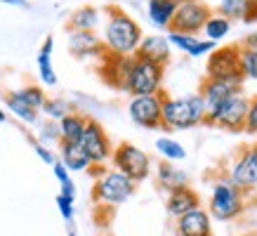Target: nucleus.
Returning a JSON list of instances; mask_svg holds the SVG:
<instances>
[{"label": "nucleus", "mask_w": 257, "mask_h": 236, "mask_svg": "<svg viewBox=\"0 0 257 236\" xmlns=\"http://www.w3.org/2000/svg\"><path fill=\"white\" fill-rule=\"evenodd\" d=\"M104 12H106V24H104V38H101V43L106 47V52L135 55L137 45L144 38L142 26L125 10L116 8V5H109Z\"/></svg>", "instance_id": "f257e3e1"}, {"label": "nucleus", "mask_w": 257, "mask_h": 236, "mask_svg": "<svg viewBox=\"0 0 257 236\" xmlns=\"http://www.w3.org/2000/svg\"><path fill=\"white\" fill-rule=\"evenodd\" d=\"M252 196H255V191H243L241 187H236L234 182L226 177V173H219L217 170V180L212 182L210 210H208V215H212L219 222L238 220L243 212L250 208Z\"/></svg>", "instance_id": "f03ea898"}, {"label": "nucleus", "mask_w": 257, "mask_h": 236, "mask_svg": "<svg viewBox=\"0 0 257 236\" xmlns=\"http://www.w3.org/2000/svg\"><path fill=\"white\" fill-rule=\"evenodd\" d=\"M161 113H163V130H189V128L203 126L205 118V104L198 94L187 97H170L161 90Z\"/></svg>", "instance_id": "7ed1b4c3"}, {"label": "nucleus", "mask_w": 257, "mask_h": 236, "mask_svg": "<svg viewBox=\"0 0 257 236\" xmlns=\"http://www.w3.org/2000/svg\"><path fill=\"white\" fill-rule=\"evenodd\" d=\"M135 184L130 177H125L118 170H104L101 175L94 177L92 184V201L97 205H106V208H118L123 205L127 198H133Z\"/></svg>", "instance_id": "20e7f679"}, {"label": "nucleus", "mask_w": 257, "mask_h": 236, "mask_svg": "<svg viewBox=\"0 0 257 236\" xmlns=\"http://www.w3.org/2000/svg\"><path fill=\"white\" fill-rule=\"evenodd\" d=\"M205 76L215 80H224L231 85L243 87V71H241V55H238V43L231 45H222L215 47L208 62H205Z\"/></svg>", "instance_id": "39448f33"}, {"label": "nucleus", "mask_w": 257, "mask_h": 236, "mask_svg": "<svg viewBox=\"0 0 257 236\" xmlns=\"http://www.w3.org/2000/svg\"><path fill=\"white\" fill-rule=\"evenodd\" d=\"M111 163H113V170L123 173L125 177H130L135 184L144 182L151 175V158L144 149H140L133 142H120L113 147V154H111Z\"/></svg>", "instance_id": "423d86ee"}, {"label": "nucleus", "mask_w": 257, "mask_h": 236, "mask_svg": "<svg viewBox=\"0 0 257 236\" xmlns=\"http://www.w3.org/2000/svg\"><path fill=\"white\" fill-rule=\"evenodd\" d=\"M250 97L243 92L234 94L229 102H224L215 113L203 118V126L226 130V133H245V118H248Z\"/></svg>", "instance_id": "0eeeda50"}, {"label": "nucleus", "mask_w": 257, "mask_h": 236, "mask_svg": "<svg viewBox=\"0 0 257 236\" xmlns=\"http://www.w3.org/2000/svg\"><path fill=\"white\" fill-rule=\"evenodd\" d=\"M163 78H165V66L135 59L130 78H127V85H125V92L130 94V97L158 94L163 90Z\"/></svg>", "instance_id": "6e6552de"}, {"label": "nucleus", "mask_w": 257, "mask_h": 236, "mask_svg": "<svg viewBox=\"0 0 257 236\" xmlns=\"http://www.w3.org/2000/svg\"><path fill=\"white\" fill-rule=\"evenodd\" d=\"M212 17V8L205 5L203 0H191V3H182L175 10L168 31L182 33V36H196L203 31L205 22Z\"/></svg>", "instance_id": "1a4fd4ad"}, {"label": "nucleus", "mask_w": 257, "mask_h": 236, "mask_svg": "<svg viewBox=\"0 0 257 236\" xmlns=\"http://www.w3.org/2000/svg\"><path fill=\"white\" fill-rule=\"evenodd\" d=\"M226 177L243 191H255L257 187V142L255 144H241L236 149L231 165L226 170Z\"/></svg>", "instance_id": "9d476101"}, {"label": "nucleus", "mask_w": 257, "mask_h": 236, "mask_svg": "<svg viewBox=\"0 0 257 236\" xmlns=\"http://www.w3.org/2000/svg\"><path fill=\"white\" fill-rule=\"evenodd\" d=\"M78 144L85 149V154L92 165H104L106 161H111L113 144H111V137L106 135V130L101 128L99 121H94V118L87 116L85 130H83V137H80Z\"/></svg>", "instance_id": "9b49d317"}, {"label": "nucleus", "mask_w": 257, "mask_h": 236, "mask_svg": "<svg viewBox=\"0 0 257 236\" xmlns=\"http://www.w3.org/2000/svg\"><path fill=\"white\" fill-rule=\"evenodd\" d=\"M127 113L135 126L144 130H163V113H161V92L133 97L127 104Z\"/></svg>", "instance_id": "f8f14e48"}, {"label": "nucleus", "mask_w": 257, "mask_h": 236, "mask_svg": "<svg viewBox=\"0 0 257 236\" xmlns=\"http://www.w3.org/2000/svg\"><path fill=\"white\" fill-rule=\"evenodd\" d=\"M99 78L106 83L113 90H123L127 85V78H130V71H133L135 57L133 55H113V52H106V55L99 59Z\"/></svg>", "instance_id": "ddd939ff"}, {"label": "nucleus", "mask_w": 257, "mask_h": 236, "mask_svg": "<svg viewBox=\"0 0 257 236\" xmlns=\"http://www.w3.org/2000/svg\"><path fill=\"white\" fill-rule=\"evenodd\" d=\"M243 92V87L238 85H231V83H224V80H215V78H208V76H203L201 85H198V97L203 99L205 104V116H210L215 111L222 106L224 102H229L234 94Z\"/></svg>", "instance_id": "4468645a"}, {"label": "nucleus", "mask_w": 257, "mask_h": 236, "mask_svg": "<svg viewBox=\"0 0 257 236\" xmlns=\"http://www.w3.org/2000/svg\"><path fill=\"white\" fill-rule=\"evenodd\" d=\"M133 57L142 59V62L158 64V66H168L172 57V45L168 43L165 36H144Z\"/></svg>", "instance_id": "2eb2a0df"}, {"label": "nucleus", "mask_w": 257, "mask_h": 236, "mask_svg": "<svg viewBox=\"0 0 257 236\" xmlns=\"http://www.w3.org/2000/svg\"><path fill=\"white\" fill-rule=\"evenodd\" d=\"M69 52L76 59H101L106 55V47L94 31H69Z\"/></svg>", "instance_id": "dca6fc26"}, {"label": "nucleus", "mask_w": 257, "mask_h": 236, "mask_svg": "<svg viewBox=\"0 0 257 236\" xmlns=\"http://www.w3.org/2000/svg\"><path fill=\"white\" fill-rule=\"evenodd\" d=\"M196 208H201V194L191 187H177L168 191V198H165V210L170 217H182V215H187V212L196 210Z\"/></svg>", "instance_id": "f3484780"}, {"label": "nucleus", "mask_w": 257, "mask_h": 236, "mask_svg": "<svg viewBox=\"0 0 257 236\" xmlns=\"http://www.w3.org/2000/svg\"><path fill=\"white\" fill-rule=\"evenodd\" d=\"M215 15L224 17L229 22L255 24L257 22V0H219Z\"/></svg>", "instance_id": "a211bd4d"}, {"label": "nucleus", "mask_w": 257, "mask_h": 236, "mask_svg": "<svg viewBox=\"0 0 257 236\" xmlns=\"http://www.w3.org/2000/svg\"><path fill=\"white\" fill-rule=\"evenodd\" d=\"M175 231L179 236H212L210 215H208L205 208H196V210L177 217V229Z\"/></svg>", "instance_id": "6ab92c4d"}, {"label": "nucleus", "mask_w": 257, "mask_h": 236, "mask_svg": "<svg viewBox=\"0 0 257 236\" xmlns=\"http://www.w3.org/2000/svg\"><path fill=\"white\" fill-rule=\"evenodd\" d=\"M168 43L175 47H179L182 52H187L189 57H203V55H210L212 50L217 47V43H212V40H201L198 36H182V33H172L168 31Z\"/></svg>", "instance_id": "aec40b11"}, {"label": "nucleus", "mask_w": 257, "mask_h": 236, "mask_svg": "<svg viewBox=\"0 0 257 236\" xmlns=\"http://www.w3.org/2000/svg\"><path fill=\"white\" fill-rule=\"evenodd\" d=\"M59 161L64 163V168L69 173H83V170H90V158H87L85 149L80 147L78 142L76 144H69V142H59Z\"/></svg>", "instance_id": "412c9836"}, {"label": "nucleus", "mask_w": 257, "mask_h": 236, "mask_svg": "<svg viewBox=\"0 0 257 236\" xmlns=\"http://www.w3.org/2000/svg\"><path fill=\"white\" fill-rule=\"evenodd\" d=\"M101 22V12L94 5H83L76 12H71L66 29L69 31H97V26Z\"/></svg>", "instance_id": "4be33fe9"}, {"label": "nucleus", "mask_w": 257, "mask_h": 236, "mask_svg": "<svg viewBox=\"0 0 257 236\" xmlns=\"http://www.w3.org/2000/svg\"><path fill=\"white\" fill-rule=\"evenodd\" d=\"M156 182L161 189L172 191V189H177V187H189V175L184 170L175 168L170 161H161L156 168Z\"/></svg>", "instance_id": "5701e85b"}, {"label": "nucleus", "mask_w": 257, "mask_h": 236, "mask_svg": "<svg viewBox=\"0 0 257 236\" xmlns=\"http://www.w3.org/2000/svg\"><path fill=\"white\" fill-rule=\"evenodd\" d=\"M87 116L85 113H78V111H71L57 123L59 126V142H69V144H76L83 137V130H85Z\"/></svg>", "instance_id": "b1692460"}, {"label": "nucleus", "mask_w": 257, "mask_h": 236, "mask_svg": "<svg viewBox=\"0 0 257 236\" xmlns=\"http://www.w3.org/2000/svg\"><path fill=\"white\" fill-rule=\"evenodd\" d=\"M52 50H55V38L47 36L40 45L38 52V71H40V80L45 83L47 87H55L57 85V73L55 66H52Z\"/></svg>", "instance_id": "393cba45"}, {"label": "nucleus", "mask_w": 257, "mask_h": 236, "mask_svg": "<svg viewBox=\"0 0 257 236\" xmlns=\"http://www.w3.org/2000/svg\"><path fill=\"white\" fill-rule=\"evenodd\" d=\"M175 10H177V5L172 0H149V5H147L149 19L158 29H168L170 26L172 17H175Z\"/></svg>", "instance_id": "a878e982"}, {"label": "nucleus", "mask_w": 257, "mask_h": 236, "mask_svg": "<svg viewBox=\"0 0 257 236\" xmlns=\"http://www.w3.org/2000/svg\"><path fill=\"white\" fill-rule=\"evenodd\" d=\"M3 99H5V106H8V111H12V113H15L19 121L29 123V126L38 123V111L31 109V106H26L22 99H17V94L12 92V90H8V92L3 94Z\"/></svg>", "instance_id": "bb28decb"}, {"label": "nucleus", "mask_w": 257, "mask_h": 236, "mask_svg": "<svg viewBox=\"0 0 257 236\" xmlns=\"http://www.w3.org/2000/svg\"><path fill=\"white\" fill-rule=\"evenodd\" d=\"M12 92L17 94V99H22L26 106H31V109H36V111H40L43 109V104H45V99H47V94H45V90L40 85H24V87H19V90H12Z\"/></svg>", "instance_id": "cd10ccee"}, {"label": "nucleus", "mask_w": 257, "mask_h": 236, "mask_svg": "<svg viewBox=\"0 0 257 236\" xmlns=\"http://www.w3.org/2000/svg\"><path fill=\"white\" fill-rule=\"evenodd\" d=\"M229 31H231V22H229V19H224V17L215 15V12H212V17L205 22V26H203V33H205V36H208V40H212V43L222 40Z\"/></svg>", "instance_id": "c85d7f7f"}, {"label": "nucleus", "mask_w": 257, "mask_h": 236, "mask_svg": "<svg viewBox=\"0 0 257 236\" xmlns=\"http://www.w3.org/2000/svg\"><path fill=\"white\" fill-rule=\"evenodd\" d=\"M156 151L165 158V161H170V163L172 161H184V158H187L184 147H182L179 142L170 140V137H158L156 140Z\"/></svg>", "instance_id": "c756f323"}, {"label": "nucleus", "mask_w": 257, "mask_h": 236, "mask_svg": "<svg viewBox=\"0 0 257 236\" xmlns=\"http://www.w3.org/2000/svg\"><path fill=\"white\" fill-rule=\"evenodd\" d=\"M40 111H43L47 118H52V121L59 123V121H62L66 113H71L73 109H71V104L66 102V99H62V97H47Z\"/></svg>", "instance_id": "7c9ffc66"}, {"label": "nucleus", "mask_w": 257, "mask_h": 236, "mask_svg": "<svg viewBox=\"0 0 257 236\" xmlns=\"http://www.w3.org/2000/svg\"><path fill=\"white\" fill-rule=\"evenodd\" d=\"M238 55H241V71H243V78L257 80V50H252V47H243V45H238Z\"/></svg>", "instance_id": "2f4dec72"}, {"label": "nucleus", "mask_w": 257, "mask_h": 236, "mask_svg": "<svg viewBox=\"0 0 257 236\" xmlns=\"http://www.w3.org/2000/svg\"><path fill=\"white\" fill-rule=\"evenodd\" d=\"M29 142H31L33 144V151H36V154H38V158L40 161H43V163H47V165H55V154H52V151L47 149L45 144H40L38 140H36V137H31V135H29Z\"/></svg>", "instance_id": "473e14b6"}, {"label": "nucleus", "mask_w": 257, "mask_h": 236, "mask_svg": "<svg viewBox=\"0 0 257 236\" xmlns=\"http://www.w3.org/2000/svg\"><path fill=\"white\" fill-rule=\"evenodd\" d=\"M245 133L257 135V94L250 97V106H248V118H245Z\"/></svg>", "instance_id": "72a5a7b5"}, {"label": "nucleus", "mask_w": 257, "mask_h": 236, "mask_svg": "<svg viewBox=\"0 0 257 236\" xmlns=\"http://www.w3.org/2000/svg\"><path fill=\"white\" fill-rule=\"evenodd\" d=\"M57 205H59V212L66 222H73V198L64 196V194H57Z\"/></svg>", "instance_id": "f704fd0d"}, {"label": "nucleus", "mask_w": 257, "mask_h": 236, "mask_svg": "<svg viewBox=\"0 0 257 236\" xmlns=\"http://www.w3.org/2000/svg\"><path fill=\"white\" fill-rule=\"evenodd\" d=\"M40 140L59 142V126H57V123H45V126H43V133H40Z\"/></svg>", "instance_id": "c9c22d12"}, {"label": "nucleus", "mask_w": 257, "mask_h": 236, "mask_svg": "<svg viewBox=\"0 0 257 236\" xmlns=\"http://www.w3.org/2000/svg\"><path fill=\"white\" fill-rule=\"evenodd\" d=\"M52 173H55V177H57V180H59V184H64V182H69V180H71L69 170L64 168V163H62V161H55V165H52Z\"/></svg>", "instance_id": "e433bc0d"}, {"label": "nucleus", "mask_w": 257, "mask_h": 236, "mask_svg": "<svg viewBox=\"0 0 257 236\" xmlns=\"http://www.w3.org/2000/svg\"><path fill=\"white\" fill-rule=\"evenodd\" d=\"M238 45H243V47H252V50H257V31L255 33H248L245 38L238 43Z\"/></svg>", "instance_id": "4c0bfd02"}, {"label": "nucleus", "mask_w": 257, "mask_h": 236, "mask_svg": "<svg viewBox=\"0 0 257 236\" xmlns=\"http://www.w3.org/2000/svg\"><path fill=\"white\" fill-rule=\"evenodd\" d=\"M3 5H12V8H22V10H29V0H0Z\"/></svg>", "instance_id": "58836bf2"}, {"label": "nucleus", "mask_w": 257, "mask_h": 236, "mask_svg": "<svg viewBox=\"0 0 257 236\" xmlns=\"http://www.w3.org/2000/svg\"><path fill=\"white\" fill-rule=\"evenodd\" d=\"M5 121H8V113H5V111L0 109V123H5Z\"/></svg>", "instance_id": "ea45409f"}, {"label": "nucleus", "mask_w": 257, "mask_h": 236, "mask_svg": "<svg viewBox=\"0 0 257 236\" xmlns=\"http://www.w3.org/2000/svg\"><path fill=\"white\" fill-rule=\"evenodd\" d=\"M238 236H257V229H252V231H245V234H238Z\"/></svg>", "instance_id": "a19ab883"}, {"label": "nucleus", "mask_w": 257, "mask_h": 236, "mask_svg": "<svg viewBox=\"0 0 257 236\" xmlns=\"http://www.w3.org/2000/svg\"><path fill=\"white\" fill-rule=\"evenodd\" d=\"M175 5H182V3H191V0H172Z\"/></svg>", "instance_id": "79ce46f5"}, {"label": "nucleus", "mask_w": 257, "mask_h": 236, "mask_svg": "<svg viewBox=\"0 0 257 236\" xmlns=\"http://www.w3.org/2000/svg\"><path fill=\"white\" fill-rule=\"evenodd\" d=\"M69 236H76V234H73V231H69Z\"/></svg>", "instance_id": "37998d69"}, {"label": "nucleus", "mask_w": 257, "mask_h": 236, "mask_svg": "<svg viewBox=\"0 0 257 236\" xmlns=\"http://www.w3.org/2000/svg\"><path fill=\"white\" fill-rule=\"evenodd\" d=\"M172 236H179V234H177V231H175V234H172Z\"/></svg>", "instance_id": "c03bdc74"}, {"label": "nucleus", "mask_w": 257, "mask_h": 236, "mask_svg": "<svg viewBox=\"0 0 257 236\" xmlns=\"http://www.w3.org/2000/svg\"><path fill=\"white\" fill-rule=\"evenodd\" d=\"M101 236H109V234H101Z\"/></svg>", "instance_id": "a18cd8bd"}]
</instances>
